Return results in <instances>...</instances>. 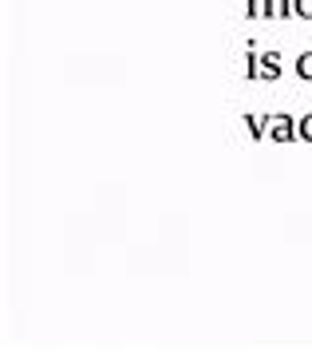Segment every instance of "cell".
Returning <instances> with one entry per match:
<instances>
[{"mask_svg":"<svg viewBox=\"0 0 312 352\" xmlns=\"http://www.w3.org/2000/svg\"><path fill=\"white\" fill-rule=\"evenodd\" d=\"M297 135L304 139V143H312V115H304V119H297Z\"/></svg>","mask_w":312,"mask_h":352,"instance_id":"obj_8","label":"cell"},{"mask_svg":"<svg viewBox=\"0 0 312 352\" xmlns=\"http://www.w3.org/2000/svg\"><path fill=\"white\" fill-rule=\"evenodd\" d=\"M269 135H273V143L300 139L297 135V119H293V115H269Z\"/></svg>","mask_w":312,"mask_h":352,"instance_id":"obj_1","label":"cell"},{"mask_svg":"<svg viewBox=\"0 0 312 352\" xmlns=\"http://www.w3.org/2000/svg\"><path fill=\"white\" fill-rule=\"evenodd\" d=\"M297 76H300V80H312V48H309V52H300V60H297Z\"/></svg>","mask_w":312,"mask_h":352,"instance_id":"obj_5","label":"cell"},{"mask_svg":"<svg viewBox=\"0 0 312 352\" xmlns=\"http://www.w3.org/2000/svg\"><path fill=\"white\" fill-rule=\"evenodd\" d=\"M245 12H249L253 20H265L269 16V0H249V4H245Z\"/></svg>","mask_w":312,"mask_h":352,"instance_id":"obj_6","label":"cell"},{"mask_svg":"<svg viewBox=\"0 0 312 352\" xmlns=\"http://www.w3.org/2000/svg\"><path fill=\"white\" fill-rule=\"evenodd\" d=\"M257 64H261V56L249 48V56H245V76H249V80H261V76H257Z\"/></svg>","mask_w":312,"mask_h":352,"instance_id":"obj_7","label":"cell"},{"mask_svg":"<svg viewBox=\"0 0 312 352\" xmlns=\"http://www.w3.org/2000/svg\"><path fill=\"white\" fill-rule=\"evenodd\" d=\"M257 76H261V80H277V76H281V56H277V52H265L261 64H257Z\"/></svg>","mask_w":312,"mask_h":352,"instance_id":"obj_2","label":"cell"},{"mask_svg":"<svg viewBox=\"0 0 312 352\" xmlns=\"http://www.w3.org/2000/svg\"><path fill=\"white\" fill-rule=\"evenodd\" d=\"M293 16L312 20V0H293Z\"/></svg>","mask_w":312,"mask_h":352,"instance_id":"obj_9","label":"cell"},{"mask_svg":"<svg viewBox=\"0 0 312 352\" xmlns=\"http://www.w3.org/2000/svg\"><path fill=\"white\" fill-rule=\"evenodd\" d=\"M245 127H249L253 139H265L269 135V115H245Z\"/></svg>","mask_w":312,"mask_h":352,"instance_id":"obj_3","label":"cell"},{"mask_svg":"<svg viewBox=\"0 0 312 352\" xmlns=\"http://www.w3.org/2000/svg\"><path fill=\"white\" fill-rule=\"evenodd\" d=\"M269 16H277V20L293 16V0H269Z\"/></svg>","mask_w":312,"mask_h":352,"instance_id":"obj_4","label":"cell"}]
</instances>
